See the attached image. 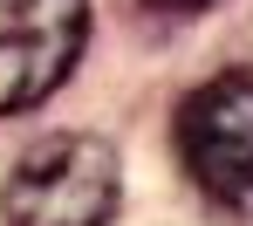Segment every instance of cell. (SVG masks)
<instances>
[{
  "mask_svg": "<svg viewBox=\"0 0 253 226\" xmlns=\"http://www.w3.org/2000/svg\"><path fill=\"white\" fill-rule=\"evenodd\" d=\"M124 199V165L103 137L89 131H55L35 151L14 158L0 185L7 226H110Z\"/></svg>",
  "mask_w": 253,
  "mask_h": 226,
  "instance_id": "obj_1",
  "label": "cell"
},
{
  "mask_svg": "<svg viewBox=\"0 0 253 226\" xmlns=\"http://www.w3.org/2000/svg\"><path fill=\"white\" fill-rule=\"evenodd\" d=\"M185 179L226 213H253V69H219L171 117Z\"/></svg>",
  "mask_w": 253,
  "mask_h": 226,
  "instance_id": "obj_2",
  "label": "cell"
},
{
  "mask_svg": "<svg viewBox=\"0 0 253 226\" xmlns=\"http://www.w3.org/2000/svg\"><path fill=\"white\" fill-rule=\"evenodd\" d=\"M89 48V0H0V117H21L69 83Z\"/></svg>",
  "mask_w": 253,
  "mask_h": 226,
  "instance_id": "obj_3",
  "label": "cell"
},
{
  "mask_svg": "<svg viewBox=\"0 0 253 226\" xmlns=\"http://www.w3.org/2000/svg\"><path fill=\"white\" fill-rule=\"evenodd\" d=\"M144 7H158V14H199V7H212V0H144Z\"/></svg>",
  "mask_w": 253,
  "mask_h": 226,
  "instance_id": "obj_4",
  "label": "cell"
}]
</instances>
